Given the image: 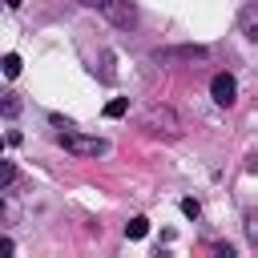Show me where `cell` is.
Here are the masks:
<instances>
[{
	"instance_id": "cell-1",
	"label": "cell",
	"mask_w": 258,
	"mask_h": 258,
	"mask_svg": "<svg viewBox=\"0 0 258 258\" xmlns=\"http://www.w3.org/2000/svg\"><path fill=\"white\" fill-rule=\"evenodd\" d=\"M60 145H64L69 153H77V157H97V153H105V141H101V137H85V133H77L73 125L60 133Z\"/></svg>"
},
{
	"instance_id": "cell-2",
	"label": "cell",
	"mask_w": 258,
	"mask_h": 258,
	"mask_svg": "<svg viewBox=\"0 0 258 258\" xmlns=\"http://www.w3.org/2000/svg\"><path fill=\"white\" fill-rule=\"evenodd\" d=\"M210 93H214L218 105H234V101H238V81H234L230 73H218V77L210 81Z\"/></svg>"
},
{
	"instance_id": "cell-3",
	"label": "cell",
	"mask_w": 258,
	"mask_h": 258,
	"mask_svg": "<svg viewBox=\"0 0 258 258\" xmlns=\"http://www.w3.org/2000/svg\"><path fill=\"white\" fill-rule=\"evenodd\" d=\"M145 129H157V133H177L181 125H177V117H173L165 105H153V109L145 113Z\"/></svg>"
},
{
	"instance_id": "cell-4",
	"label": "cell",
	"mask_w": 258,
	"mask_h": 258,
	"mask_svg": "<svg viewBox=\"0 0 258 258\" xmlns=\"http://www.w3.org/2000/svg\"><path fill=\"white\" fill-rule=\"evenodd\" d=\"M153 56H157V64H169V60H202V56H206V48H202V44H185V48H157Z\"/></svg>"
},
{
	"instance_id": "cell-5",
	"label": "cell",
	"mask_w": 258,
	"mask_h": 258,
	"mask_svg": "<svg viewBox=\"0 0 258 258\" xmlns=\"http://www.w3.org/2000/svg\"><path fill=\"white\" fill-rule=\"evenodd\" d=\"M101 8H105L117 24H129V20H133V4H129V0H105Z\"/></svg>"
},
{
	"instance_id": "cell-6",
	"label": "cell",
	"mask_w": 258,
	"mask_h": 258,
	"mask_svg": "<svg viewBox=\"0 0 258 258\" xmlns=\"http://www.w3.org/2000/svg\"><path fill=\"white\" fill-rule=\"evenodd\" d=\"M125 234H129V238H145V234H149V218H141V214H137V218H129Z\"/></svg>"
},
{
	"instance_id": "cell-7",
	"label": "cell",
	"mask_w": 258,
	"mask_h": 258,
	"mask_svg": "<svg viewBox=\"0 0 258 258\" xmlns=\"http://www.w3.org/2000/svg\"><path fill=\"white\" fill-rule=\"evenodd\" d=\"M0 69H4V77H20V56H16V52H4Z\"/></svg>"
},
{
	"instance_id": "cell-8",
	"label": "cell",
	"mask_w": 258,
	"mask_h": 258,
	"mask_svg": "<svg viewBox=\"0 0 258 258\" xmlns=\"http://www.w3.org/2000/svg\"><path fill=\"white\" fill-rule=\"evenodd\" d=\"M0 113H8V117H16V113H20V101H16L12 93H4V89H0Z\"/></svg>"
},
{
	"instance_id": "cell-9",
	"label": "cell",
	"mask_w": 258,
	"mask_h": 258,
	"mask_svg": "<svg viewBox=\"0 0 258 258\" xmlns=\"http://www.w3.org/2000/svg\"><path fill=\"white\" fill-rule=\"evenodd\" d=\"M125 109H129V101H125V97H113V101L105 105V117H125Z\"/></svg>"
},
{
	"instance_id": "cell-10",
	"label": "cell",
	"mask_w": 258,
	"mask_h": 258,
	"mask_svg": "<svg viewBox=\"0 0 258 258\" xmlns=\"http://www.w3.org/2000/svg\"><path fill=\"white\" fill-rule=\"evenodd\" d=\"M12 177H16V165L12 161H0V185H8Z\"/></svg>"
},
{
	"instance_id": "cell-11",
	"label": "cell",
	"mask_w": 258,
	"mask_h": 258,
	"mask_svg": "<svg viewBox=\"0 0 258 258\" xmlns=\"http://www.w3.org/2000/svg\"><path fill=\"white\" fill-rule=\"evenodd\" d=\"M181 214H185V218H198L202 210H198V202H194V198H185V202H181Z\"/></svg>"
},
{
	"instance_id": "cell-12",
	"label": "cell",
	"mask_w": 258,
	"mask_h": 258,
	"mask_svg": "<svg viewBox=\"0 0 258 258\" xmlns=\"http://www.w3.org/2000/svg\"><path fill=\"white\" fill-rule=\"evenodd\" d=\"M16 246H12V238H0V254H12Z\"/></svg>"
},
{
	"instance_id": "cell-13",
	"label": "cell",
	"mask_w": 258,
	"mask_h": 258,
	"mask_svg": "<svg viewBox=\"0 0 258 258\" xmlns=\"http://www.w3.org/2000/svg\"><path fill=\"white\" fill-rule=\"evenodd\" d=\"M81 4H85V8H101L105 0H81Z\"/></svg>"
},
{
	"instance_id": "cell-14",
	"label": "cell",
	"mask_w": 258,
	"mask_h": 258,
	"mask_svg": "<svg viewBox=\"0 0 258 258\" xmlns=\"http://www.w3.org/2000/svg\"><path fill=\"white\" fill-rule=\"evenodd\" d=\"M4 4H8V8H20V4H24V0H4Z\"/></svg>"
},
{
	"instance_id": "cell-15",
	"label": "cell",
	"mask_w": 258,
	"mask_h": 258,
	"mask_svg": "<svg viewBox=\"0 0 258 258\" xmlns=\"http://www.w3.org/2000/svg\"><path fill=\"white\" fill-rule=\"evenodd\" d=\"M0 153H4V137H0Z\"/></svg>"
}]
</instances>
